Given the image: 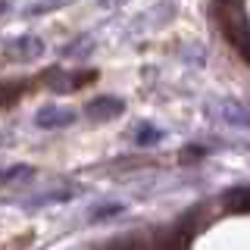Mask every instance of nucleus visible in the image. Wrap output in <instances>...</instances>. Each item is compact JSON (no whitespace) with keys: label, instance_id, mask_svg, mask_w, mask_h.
I'll use <instances>...</instances> for the list:
<instances>
[{"label":"nucleus","instance_id":"5","mask_svg":"<svg viewBox=\"0 0 250 250\" xmlns=\"http://www.w3.org/2000/svg\"><path fill=\"white\" fill-rule=\"evenodd\" d=\"M28 84L19 82V78H10V82H0V106H10L16 100L22 97V91H25Z\"/></svg>","mask_w":250,"mask_h":250},{"label":"nucleus","instance_id":"1","mask_svg":"<svg viewBox=\"0 0 250 250\" xmlns=\"http://www.w3.org/2000/svg\"><path fill=\"white\" fill-rule=\"evenodd\" d=\"M125 109V104L119 97H109V94H104V97H94L88 100V106H84V113L91 116V119H97V122H106V119H116Z\"/></svg>","mask_w":250,"mask_h":250},{"label":"nucleus","instance_id":"3","mask_svg":"<svg viewBox=\"0 0 250 250\" xmlns=\"http://www.w3.org/2000/svg\"><path fill=\"white\" fill-rule=\"evenodd\" d=\"M75 119V113L69 106H41L38 109V125L41 128H62V125H69Z\"/></svg>","mask_w":250,"mask_h":250},{"label":"nucleus","instance_id":"8","mask_svg":"<svg viewBox=\"0 0 250 250\" xmlns=\"http://www.w3.org/2000/svg\"><path fill=\"white\" fill-rule=\"evenodd\" d=\"M138 138H141V144H144V141H153V138H156V131H153V128H147V131L141 128V135H138Z\"/></svg>","mask_w":250,"mask_h":250},{"label":"nucleus","instance_id":"6","mask_svg":"<svg viewBox=\"0 0 250 250\" xmlns=\"http://www.w3.org/2000/svg\"><path fill=\"white\" fill-rule=\"evenodd\" d=\"M225 119L234 125H250V106H238V104H222Z\"/></svg>","mask_w":250,"mask_h":250},{"label":"nucleus","instance_id":"2","mask_svg":"<svg viewBox=\"0 0 250 250\" xmlns=\"http://www.w3.org/2000/svg\"><path fill=\"white\" fill-rule=\"evenodd\" d=\"M6 53H10V60H19V62H28V60H38L44 53V44L38 41V38H16V41L6 47Z\"/></svg>","mask_w":250,"mask_h":250},{"label":"nucleus","instance_id":"7","mask_svg":"<svg viewBox=\"0 0 250 250\" xmlns=\"http://www.w3.org/2000/svg\"><path fill=\"white\" fill-rule=\"evenodd\" d=\"M109 250H153L144 238H122V241H113Z\"/></svg>","mask_w":250,"mask_h":250},{"label":"nucleus","instance_id":"9","mask_svg":"<svg viewBox=\"0 0 250 250\" xmlns=\"http://www.w3.org/2000/svg\"><path fill=\"white\" fill-rule=\"evenodd\" d=\"M0 13H6V3H3V0H0Z\"/></svg>","mask_w":250,"mask_h":250},{"label":"nucleus","instance_id":"4","mask_svg":"<svg viewBox=\"0 0 250 250\" xmlns=\"http://www.w3.org/2000/svg\"><path fill=\"white\" fill-rule=\"evenodd\" d=\"M222 207L229 213H250V188H231V191H225Z\"/></svg>","mask_w":250,"mask_h":250}]
</instances>
